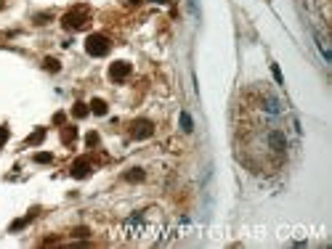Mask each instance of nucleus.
I'll return each instance as SVG.
<instances>
[{
	"mask_svg": "<svg viewBox=\"0 0 332 249\" xmlns=\"http://www.w3.org/2000/svg\"><path fill=\"white\" fill-rule=\"evenodd\" d=\"M90 22V11L85 8V5H77V8L67 11V14L61 16V27L69 29V32H77V29H85Z\"/></svg>",
	"mask_w": 332,
	"mask_h": 249,
	"instance_id": "1",
	"label": "nucleus"
},
{
	"mask_svg": "<svg viewBox=\"0 0 332 249\" xmlns=\"http://www.w3.org/2000/svg\"><path fill=\"white\" fill-rule=\"evenodd\" d=\"M109 48H112V43H109V37L107 35H90L88 40H85V50L90 56H107L109 53Z\"/></svg>",
	"mask_w": 332,
	"mask_h": 249,
	"instance_id": "2",
	"label": "nucleus"
},
{
	"mask_svg": "<svg viewBox=\"0 0 332 249\" xmlns=\"http://www.w3.org/2000/svg\"><path fill=\"white\" fill-rule=\"evenodd\" d=\"M152 133H154V124L149 120H136L133 127H130V135H133V138H149Z\"/></svg>",
	"mask_w": 332,
	"mask_h": 249,
	"instance_id": "3",
	"label": "nucleus"
},
{
	"mask_svg": "<svg viewBox=\"0 0 332 249\" xmlns=\"http://www.w3.org/2000/svg\"><path fill=\"white\" fill-rule=\"evenodd\" d=\"M109 77H112L114 82H122L130 77V64L128 61H114L112 67H109Z\"/></svg>",
	"mask_w": 332,
	"mask_h": 249,
	"instance_id": "4",
	"label": "nucleus"
},
{
	"mask_svg": "<svg viewBox=\"0 0 332 249\" xmlns=\"http://www.w3.org/2000/svg\"><path fill=\"white\" fill-rule=\"evenodd\" d=\"M88 173H90V162L88 159H77L72 165V175H75V178H85Z\"/></svg>",
	"mask_w": 332,
	"mask_h": 249,
	"instance_id": "5",
	"label": "nucleus"
},
{
	"mask_svg": "<svg viewBox=\"0 0 332 249\" xmlns=\"http://www.w3.org/2000/svg\"><path fill=\"white\" fill-rule=\"evenodd\" d=\"M90 111H93V114H99V117H104L109 111V106H107V101H101V98H93V101H90Z\"/></svg>",
	"mask_w": 332,
	"mask_h": 249,
	"instance_id": "6",
	"label": "nucleus"
},
{
	"mask_svg": "<svg viewBox=\"0 0 332 249\" xmlns=\"http://www.w3.org/2000/svg\"><path fill=\"white\" fill-rule=\"evenodd\" d=\"M75 138H77V127H64L61 130V141L64 143H72Z\"/></svg>",
	"mask_w": 332,
	"mask_h": 249,
	"instance_id": "7",
	"label": "nucleus"
},
{
	"mask_svg": "<svg viewBox=\"0 0 332 249\" xmlns=\"http://www.w3.org/2000/svg\"><path fill=\"white\" fill-rule=\"evenodd\" d=\"M181 127H184V133H192V117H189V111H181Z\"/></svg>",
	"mask_w": 332,
	"mask_h": 249,
	"instance_id": "8",
	"label": "nucleus"
},
{
	"mask_svg": "<svg viewBox=\"0 0 332 249\" xmlns=\"http://www.w3.org/2000/svg\"><path fill=\"white\" fill-rule=\"evenodd\" d=\"M43 138H45V130H37V133H32L27 138V143H29V146H35V143H40Z\"/></svg>",
	"mask_w": 332,
	"mask_h": 249,
	"instance_id": "9",
	"label": "nucleus"
},
{
	"mask_svg": "<svg viewBox=\"0 0 332 249\" xmlns=\"http://www.w3.org/2000/svg\"><path fill=\"white\" fill-rule=\"evenodd\" d=\"M45 69H48V72H58V69H61V64H58L56 58H45Z\"/></svg>",
	"mask_w": 332,
	"mask_h": 249,
	"instance_id": "10",
	"label": "nucleus"
},
{
	"mask_svg": "<svg viewBox=\"0 0 332 249\" xmlns=\"http://www.w3.org/2000/svg\"><path fill=\"white\" fill-rule=\"evenodd\" d=\"M72 111H75V117H85L90 109L85 106V103H75V109H72Z\"/></svg>",
	"mask_w": 332,
	"mask_h": 249,
	"instance_id": "11",
	"label": "nucleus"
},
{
	"mask_svg": "<svg viewBox=\"0 0 332 249\" xmlns=\"http://www.w3.org/2000/svg\"><path fill=\"white\" fill-rule=\"evenodd\" d=\"M35 162H40V165H48V162H54V156H51L48 151H43V154L35 156Z\"/></svg>",
	"mask_w": 332,
	"mask_h": 249,
	"instance_id": "12",
	"label": "nucleus"
},
{
	"mask_svg": "<svg viewBox=\"0 0 332 249\" xmlns=\"http://www.w3.org/2000/svg\"><path fill=\"white\" fill-rule=\"evenodd\" d=\"M141 178H144V173H141V170H133V173L125 175V180H130V183H133V180H141Z\"/></svg>",
	"mask_w": 332,
	"mask_h": 249,
	"instance_id": "13",
	"label": "nucleus"
},
{
	"mask_svg": "<svg viewBox=\"0 0 332 249\" xmlns=\"http://www.w3.org/2000/svg\"><path fill=\"white\" fill-rule=\"evenodd\" d=\"M85 143H88V146H96V143H99V135H96V133H88Z\"/></svg>",
	"mask_w": 332,
	"mask_h": 249,
	"instance_id": "14",
	"label": "nucleus"
},
{
	"mask_svg": "<svg viewBox=\"0 0 332 249\" xmlns=\"http://www.w3.org/2000/svg\"><path fill=\"white\" fill-rule=\"evenodd\" d=\"M271 72H274V80H277V82H282V72H279L277 64H271Z\"/></svg>",
	"mask_w": 332,
	"mask_h": 249,
	"instance_id": "15",
	"label": "nucleus"
},
{
	"mask_svg": "<svg viewBox=\"0 0 332 249\" xmlns=\"http://www.w3.org/2000/svg\"><path fill=\"white\" fill-rule=\"evenodd\" d=\"M8 141V127H0V146Z\"/></svg>",
	"mask_w": 332,
	"mask_h": 249,
	"instance_id": "16",
	"label": "nucleus"
},
{
	"mask_svg": "<svg viewBox=\"0 0 332 249\" xmlns=\"http://www.w3.org/2000/svg\"><path fill=\"white\" fill-rule=\"evenodd\" d=\"M152 3H167V0H152Z\"/></svg>",
	"mask_w": 332,
	"mask_h": 249,
	"instance_id": "17",
	"label": "nucleus"
},
{
	"mask_svg": "<svg viewBox=\"0 0 332 249\" xmlns=\"http://www.w3.org/2000/svg\"><path fill=\"white\" fill-rule=\"evenodd\" d=\"M0 8H3V0H0Z\"/></svg>",
	"mask_w": 332,
	"mask_h": 249,
	"instance_id": "18",
	"label": "nucleus"
}]
</instances>
